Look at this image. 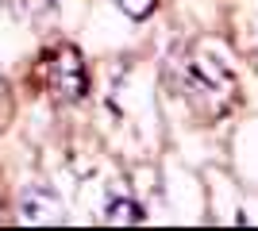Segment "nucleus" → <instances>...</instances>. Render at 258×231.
<instances>
[{
  "label": "nucleus",
  "mask_w": 258,
  "mask_h": 231,
  "mask_svg": "<svg viewBox=\"0 0 258 231\" xmlns=\"http://www.w3.org/2000/svg\"><path fill=\"white\" fill-rule=\"evenodd\" d=\"M39 77L54 93V100H77V97H85V85H89L85 62H81V54L74 46H54L39 62Z\"/></svg>",
  "instance_id": "nucleus-1"
},
{
  "label": "nucleus",
  "mask_w": 258,
  "mask_h": 231,
  "mask_svg": "<svg viewBox=\"0 0 258 231\" xmlns=\"http://www.w3.org/2000/svg\"><path fill=\"white\" fill-rule=\"evenodd\" d=\"M20 216L27 223H58L62 220V200L50 185L43 181H31V185L20 193Z\"/></svg>",
  "instance_id": "nucleus-2"
},
{
  "label": "nucleus",
  "mask_w": 258,
  "mask_h": 231,
  "mask_svg": "<svg viewBox=\"0 0 258 231\" xmlns=\"http://www.w3.org/2000/svg\"><path fill=\"white\" fill-rule=\"evenodd\" d=\"M104 220H108V223H139L143 212H139V204H135V197L116 193V197L104 204Z\"/></svg>",
  "instance_id": "nucleus-3"
},
{
  "label": "nucleus",
  "mask_w": 258,
  "mask_h": 231,
  "mask_svg": "<svg viewBox=\"0 0 258 231\" xmlns=\"http://www.w3.org/2000/svg\"><path fill=\"white\" fill-rule=\"evenodd\" d=\"M112 4H116L123 16H131V20H147L154 12V0H112Z\"/></svg>",
  "instance_id": "nucleus-4"
}]
</instances>
